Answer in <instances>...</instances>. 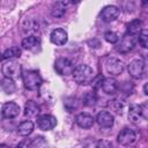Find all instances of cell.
Listing matches in <instances>:
<instances>
[{
  "label": "cell",
  "instance_id": "obj_19",
  "mask_svg": "<svg viewBox=\"0 0 148 148\" xmlns=\"http://www.w3.org/2000/svg\"><path fill=\"white\" fill-rule=\"evenodd\" d=\"M0 87L6 94H14L16 91V84L13 81V79H9V77H5L3 80H1Z\"/></svg>",
  "mask_w": 148,
  "mask_h": 148
},
{
  "label": "cell",
  "instance_id": "obj_21",
  "mask_svg": "<svg viewBox=\"0 0 148 148\" xmlns=\"http://www.w3.org/2000/svg\"><path fill=\"white\" fill-rule=\"evenodd\" d=\"M141 30H142V21L139 18H135L127 24V34L138 35Z\"/></svg>",
  "mask_w": 148,
  "mask_h": 148
},
{
  "label": "cell",
  "instance_id": "obj_6",
  "mask_svg": "<svg viewBox=\"0 0 148 148\" xmlns=\"http://www.w3.org/2000/svg\"><path fill=\"white\" fill-rule=\"evenodd\" d=\"M146 72V65L143 60L141 59H135L130 62L128 65V73L134 79H141Z\"/></svg>",
  "mask_w": 148,
  "mask_h": 148
},
{
  "label": "cell",
  "instance_id": "obj_27",
  "mask_svg": "<svg viewBox=\"0 0 148 148\" xmlns=\"http://www.w3.org/2000/svg\"><path fill=\"white\" fill-rule=\"evenodd\" d=\"M104 38H105V40L106 42H109V43H111V44H114V43H117L118 42V35L116 34V32H113V31H106L105 34H104Z\"/></svg>",
  "mask_w": 148,
  "mask_h": 148
},
{
  "label": "cell",
  "instance_id": "obj_1",
  "mask_svg": "<svg viewBox=\"0 0 148 148\" xmlns=\"http://www.w3.org/2000/svg\"><path fill=\"white\" fill-rule=\"evenodd\" d=\"M73 77L74 81L79 84H89L94 81L95 74L90 66L88 65H77L73 69Z\"/></svg>",
  "mask_w": 148,
  "mask_h": 148
},
{
  "label": "cell",
  "instance_id": "obj_8",
  "mask_svg": "<svg viewBox=\"0 0 148 148\" xmlns=\"http://www.w3.org/2000/svg\"><path fill=\"white\" fill-rule=\"evenodd\" d=\"M105 69L111 75H119L124 71V62L119 59L110 58L105 64Z\"/></svg>",
  "mask_w": 148,
  "mask_h": 148
},
{
  "label": "cell",
  "instance_id": "obj_22",
  "mask_svg": "<svg viewBox=\"0 0 148 148\" xmlns=\"http://www.w3.org/2000/svg\"><path fill=\"white\" fill-rule=\"evenodd\" d=\"M65 13H66V6H65L64 2L58 1V2H56V3L52 6L51 14H52L53 17H61Z\"/></svg>",
  "mask_w": 148,
  "mask_h": 148
},
{
  "label": "cell",
  "instance_id": "obj_24",
  "mask_svg": "<svg viewBox=\"0 0 148 148\" xmlns=\"http://www.w3.org/2000/svg\"><path fill=\"white\" fill-rule=\"evenodd\" d=\"M97 102V97L94 92H87L83 97V104L87 106H94Z\"/></svg>",
  "mask_w": 148,
  "mask_h": 148
},
{
  "label": "cell",
  "instance_id": "obj_12",
  "mask_svg": "<svg viewBox=\"0 0 148 148\" xmlns=\"http://www.w3.org/2000/svg\"><path fill=\"white\" fill-rule=\"evenodd\" d=\"M50 39L56 45H64V44L67 43L68 36H67V32L64 29L58 28V29L52 30V32L50 35Z\"/></svg>",
  "mask_w": 148,
  "mask_h": 148
},
{
  "label": "cell",
  "instance_id": "obj_17",
  "mask_svg": "<svg viewBox=\"0 0 148 148\" xmlns=\"http://www.w3.org/2000/svg\"><path fill=\"white\" fill-rule=\"evenodd\" d=\"M76 124L82 128H90L94 125V118L88 113H80L76 117Z\"/></svg>",
  "mask_w": 148,
  "mask_h": 148
},
{
  "label": "cell",
  "instance_id": "obj_29",
  "mask_svg": "<svg viewBox=\"0 0 148 148\" xmlns=\"http://www.w3.org/2000/svg\"><path fill=\"white\" fill-rule=\"evenodd\" d=\"M143 91H145V94H146V95L148 94V92H147V83H146V84H145V87H143Z\"/></svg>",
  "mask_w": 148,
  "mask_h": 148
},
{
  "label": "cell",
  "instance_id": "obj_28",
  "mask_svg": "<svg viewBox=\"0 0 148 148\" xmlns=\"http://www.w3.org/2000/svg\"><path fill=\"white\" fill-rule=\"evenodd\" d=\"M69 2H71L72 5H76V3L81 2V0H69Z\"/></svg>",
  "mask_w": 148,
  "mask_h": 148
},
{
  "label": "cell",
  "instance_id": "obj_20",
  "mask_svg": "<svg viewBox=\"0 0 148 148\" xmlns=\"http://www.w3.org/2000/svg\"><path fill=\"white\" fill-rule=\"evenodd\" d=\"M32 131H34V123L30 121V120H24V121H22V123L18 125V128H17L18 134H20V135H23V136L29 135Z\"/></svg>",
  "mask_w": 148,
  "mask_h": 148
},
{
  "label": "cell",
  "instance_id": "obj_25",
  "mask_svg": "<svg viewBox=\"0 0 148 148\" xmlns=\"http://www.w3.org/2000/svg\"><path fill=\"white\" fill-rule=\"evenodd\" d=\"M139 44L142 47H148V32L146 29L141 30V34L139 35Z\"/></svg>",
  "mask_w": 148,
  "mask_h": 148
},
{
  "label": "cell",
  "instance_id": "obj_15",
  "mask_svg": "<svg viewBox=\"0 0 148 148\" xmlns=\"http://www.w3.org/2000/svg\"><path fill=\"white\" fill-rule=\"evenodd\" d=\"M22 46L25 50L36 52L40 47V39L36 36H28L22 40Z\"/></svg>",
  "mask_w": 148,
  "mask_h": 148
},
{
  "label": "cell",
  "instance_id": "obj_13",
  "mask_svg": "<svg viewBox=\"0 0 148 148\" xmlns=\"http://www.w3.org/2000/svg\"><path fill=\"white\" fill-rule=\"evenodd\" d=\"M97 124L103 128H110L113 125V116L108 111H101L96 117Z\"/></svg>",
  "mask_w": 148,
  "mask_h": 148
},
{
  "label": "cell",
  "instance_id": "obj_4",
  "mask_svg": "<svg viewBox=\"0 0 148 148\" xmlns=\"http://www.w3.org/2000/svg\"><path fill=\"white\" fill-rule=\"evenodd\" d=\"M135 35H131V34H126L123 36V38L120 39V42L117 44L116 50L120 53H127L131 50H133V47L135 46Z\"/></svg>",
  "mask_w": 148,
  "mask_h": 148
},
{
  "label": "cell",
  "instance_id": "obj_14",
  "mask_svg": "<svg viewBox=\"0 0 148 148\" xmlns=\"http://www.w3.org/2000/svg\"><path fill=\"white\" fill-rule=\"evenodd\" d=\"M101 88L103 89V91L108 95H113L117 92L118 90V83L114 79H111V77H105V79H102V82H101Z\"/></svg>",
  "mask_w": 148,
  "mask_h": 148
},
{
  "label": "cell",
  "instance_id": "obj_7",
  "mask_svg": "<svg viewBox=\"0 0 148 148\" xmlns=\"http://www.w3.org/2000/svg\"><path fill=\"white\" fill-rule=\"evenodd\" d=\"M57 125V119L52 114H43L37 118V126L43 131H50Z\"/></svg>",
  "mask_w": 148,
  "mask_h": 148
},
{
  "label": "cell",
  "instance_id": "obj_9",
  "mask_svg": "<svg viewBox=\"0 0 148 148\" xmlns=\"http://www.w3.org/2000/svg\"><path fill=\"white\" fill-rule=\"evenodd\" d=\"M1 113L5 118L10 119V118H15L16 116H18L20 113V106L18 104H16L15 102H7L3 104Z\"/></svg>",
  "mask_w": 148,
  "mask_h": 148
},
{
  "label": "cell",
  "instance_id": "obj_26",
  "mask_svg": "<svg viewBox=\"0 0 148 148\" xmlns=\"http://www.w3.org/2000/svg\"><path fill=\"white\" fill-rule=\"evenodd\" d=\"M65 108L68 110V112H72L74 109L77 108V99L76 98H73V97L67 98L66 102H65Z\"/></svg>",
  "mask_w": 148,
  "mask_h": 148
},
{
  "label": "cell",
  "instance_id": "obj_10",
  "mask_svg": "<svg viewBox=\"0 0 148 148\" xmlns=\"http://www.w3.org/2000/svg\"><path fill=\"white\" fill-rule=\"evenodd\" d=\"M136 139V134L133 130L125 128L118 134V142L123 146H130L132 145Z\"/></svg>",
  "mask_w": 148,
  "mask_h": 148
},
{
  "label": "cell",
  "instance_id": "obj_2",
  "mask_svg": "<svg viewBox=\"0 0 148 148\" xmlns=\"http://www.w3.org/2000/svg\"><path fill=\"white\" fill-rule=\"evenodd\" d=\"M23 83L28 90H37L42 84V77L36 71H28L23 74Z\"/></svg>",
  "mask_w": 148,
  "mask_h": 148
},
{
  "label": "cell",
  "instance_id": "obj_18",
  "mask_svg": "<svg viewBox=\"0 0 148 148\" xmlns=\"http://www.w3.org/2000/svg\"><path fill=\"white\" fill-rule=\"evenodd\" d=\"M40 109L38 106V104L34 101H28L24 105V116L27 117H35L39 113Z\"/></svg>",
  "mask_w": 148,
  "mask_h": 148
},
{
  "label": "cell",
  "instance_id": "obj_23",
  "mask_svg": "<svg viewBox=\"0 0 148 148\" xmlns=\"http://www.w3.org/2000/svg\"><path fill=\"white\" fill-rule=\"evenodd\" d=\"M3 59H13V58H18L21 56V50L17 46H12L7 49L3 53Z\"/></svg>",
  "mask_w": 148,
  "mask_h": 148
},
{
  "label": "cell",
  "instance_id": "obj_16",
  "mask_svg": "<svg viewBox=\"0 0 148 148\" xmlns=\"http://www.w3.org/2000/svg\"><path fill=\"white\" fill-rule=\"evenodd\" d=\"M143 116V109L141 105L131 104L128 108V119L132 123H139Z\"/></svg>",
  "mask_w": 148,
  "mask_h": 148
},
{
  "label": "cell",
  "instance_id": "obj_5",
  "mask_svg": "<svg viewBox=\"0 0 148 148\" xmlns=\"http://www.w3.org/2000/svg\"><path fill=\"white\" fill-rule=\"evenodd\" d=\"M54 69L60 75H69L73 73L74 65L71 60H68L66 58H59L54 62Z\"/></svg>",
  "mask_w": 148,
  "mask_h": 148
},
{
  "label": "cell",
  "instance_id": "obj_11",
  "mask_svg": "<svg viewBox=\"0 0 148 148\" xmlns=\"http://www.w3.org/2000/svg\"><path fill=\"white\" fill-rule=\"evenodd\" d=\"M119 15V8L116 6H105L101 12V18L104 22H111Z\"/></svg>",
  "mask_w": 148,
  "mask_h": 148
},
{
  "label": "cell",
  "instance_id": "obj_3",
  "mask_svg": "<svg viewBox=\"0 0 148 148\" xmlns=\"http://www.w3.org/2000/svg\"><path fill=\"white\" fill-rule=\"evenodd\" d=\"M2 74L5 75V77L17 79L22 75V67L18 62L14 60H9L8 62L2 65Z\"/></svg>",
  "mask_w": 148,
  "mask_h": 148
},
{
  "label": "cell",
  "instance_id": "obj_30",
  "mask_svg": "<svg viewBox=\"0 0 148 148\" xmlns=\"http://www.w3.org/2000/svg\"><path fill=\"white\" fill-rule=\"evenodd\" d=\"M2 59H3V54H2V53H1V52H0V61H1V60H2Z\"/></svg>",
  "mask_w": 148,
  "mask_h": 148
}]
</instances>
